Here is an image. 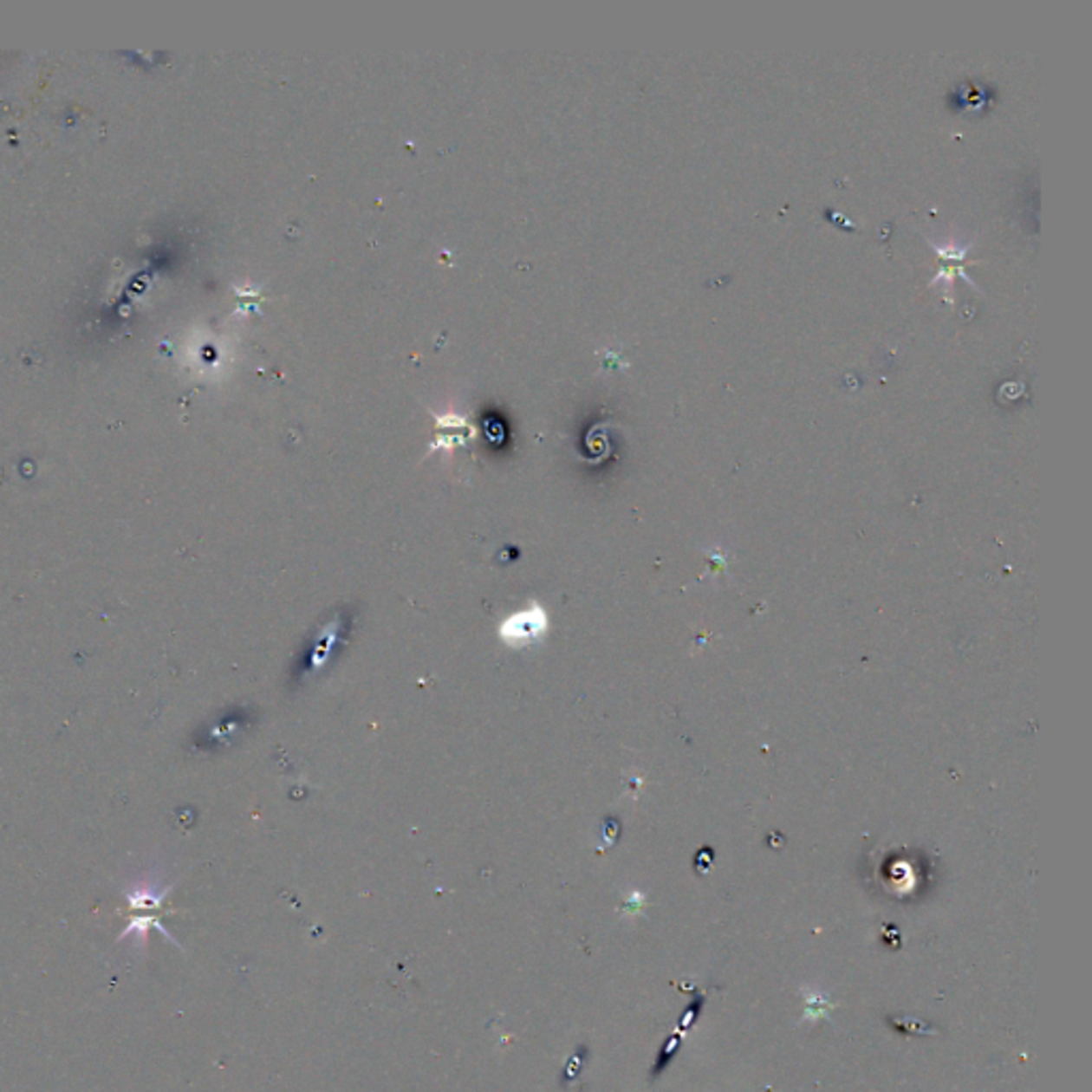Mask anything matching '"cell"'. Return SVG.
I'll list each match as a JSON object with an SVG mask.
<instances>
[{
  "mask_svg": "<svg viewBox=\"0 0 1092 1092\" xmlns=\"http://www.w3.org/2000/svg\"><path fill=\"white\" fill-rule=\"evenodd\" d=\"M700 1007H702V998H696V1001H693L692 1005H689V1010L685 1011V1016L681 1017V1030L692 1029L693 1022H696V1017H698V1013H700Z\"/></svg>",
  "mask_w": 1092,
  "mask_h": 1092,
  "instance_id": "2",
  "label": "cell"
},
{
  "mask_svg": "<svg viewBox=\"0 0 1092 1092\" xmlns=\"http://www.w3.org/2000/svg\"><path fill=\"white\" fill-rule=\"evenodd\" d=\"M892 1022H894V1024L899 1026V1029L909 1030V1033H915V1035H934V1033H937V1030H934V1029H930L926 1022H920V1020H915V1017H894V1020H892Z\"/></svg>",
  "mask_w": 1092,
  "mask_h": 1092,
  "instance_id": "1",
  "label": "cell"
},
{
  "mask_svg": "<svg viewBox=\"0 0 1092 1092\" xmlns=\"http://www.w3.org/2000/svg\"><path fill=\"white\" fill-rule=\"evenodd\" d=\"M679 1043H681V1037H679V1035H674V1037L668 1041V1045H664V1052H661V1058H660V1065H657V1071H660V1069L664 1067V1063L670 1061V1056H673L674 1050L679 1048Z\"/></svg>",
  "mask_w": 1092,
  "mask_h": 1092,
  "instance_id": "3",
  "label": "cell"
}]
</instances>
